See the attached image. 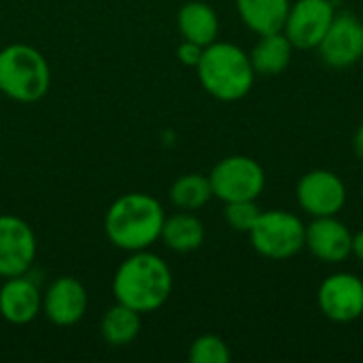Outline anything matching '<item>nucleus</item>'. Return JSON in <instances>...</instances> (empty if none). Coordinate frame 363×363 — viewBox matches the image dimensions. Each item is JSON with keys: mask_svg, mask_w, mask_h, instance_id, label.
<instances>
[{"mask_svg": "<svg viewBox=\"0 0 363 363\" xmlns=\"http://www.w3.org/2000/svg\"><path fill=\"white\" fill-rule=\"evenodd\" d=\"M353 149H355V155L363 162V123L357 128V132L353 136Z\"/></svg>", "mask_w": 363, "mask_h": 363, "instance_id": "24", "label": "nucleus"}, {"mask_svg": "<svg viewBox=\"0 0 363 363\" xmlns=\"http://www.w3.org/2000/svg\"><path fill=\"white\" fill-rule=\"evenodd\" d=\"M353 255L359 257L363 262V230H359L357 234H353Z\"/></svg>", "mask_w": 363, "mask_h": 363, "instance_id": "25", "label": "nucleus"}, {"mask_svg": "<svg viewBox=\"0 0 363 363\" xmlns=\"http://www.w3.org/2000/svg\"><path fill=\"white\" fill-rule=\"evenodd\" d=\"M38 313H43V294L38 287L26 279V274L4 279L0 287L2 319L13 325H28L38 317Z\"/></svg>", "mask_w": 363, "mask_h": 363, "instance_id": "14", "label": "nucleus"}, {"mask_svg": "<svg viewBox=\"0 0 363 363\" xmlns=\"http://www.w3.org/2000/svg\"><path fill=\"white\" fill-rule=\"evenodd\" d=\"M170 266L149 249L134 251L125 257L113 277L115 302L134 308L140 315L162 308L172 294Z\"/></svg>", "mask_w": 363, "mask_h": 363, "instance_id": "1", "label": "nucleus"}, {"mask_svg": "<svg viewBox=\"0 0 363 363\" xmlns=\"http://www.w3.org/2000/svg\"><path fill=\"white\" fill-rule=\"evenodd\" d=\"M321 313L334 323H351L363 315V281L351 272L330 274L317 294Z\"/></svg>", "mask_w": 363, "mask_h": 363, "instance_id": "11", "label": "nucleus"}, {"mask_svg": "<svg viewBox=\"0 0 363 363\" xmlns=\"http://www.w3.org/2000/svg\"><path fill=\"white\" fill-rule=\"evenodd\" d=\"M170 202L179 211H200L213 198V187L208 177L200 172H187L170 185Z\"/></svg>", "mask_w": 363, "mask_h": 363, "instance_id": "20", "label": "nucleus"}, {"mask_svg": "<svg viewBox=\"0 0 363 363\" xmlns=\"http://www.w3.org/2000/svg\"><path fill=\"white\" fill-rule=\"evenodd\" d=\"M187 357L191 363H230L232 353L223 338L215 334H204L191 342Z\"/></svg>", "mask_w": 363, "mask_h": 363, "instance_id": "21", "label": "nucleus"}, {"mask_svg": "<svg viewBox=\"0 0 363 363\" xmlns=\"http://www.w3.org/2000/svg\"><path fill=\"white\" fill-rule=\"evenodd\" d=\"M204 223L191 211H181L164 219L160 240L174 253H191L204 245Z\"/></svg>", "mask_w": 363, "mask_h": 363, "instance_id": "18", "label": "nucleus"}, {"mask_svg": "<svg viewBox=\"0 0 363 363\" xmlns=\"http://www.w3.org/2000/svg\"><path fill=\"white\" fill-rule=\"evenodd\" d=\"M296 196L311 217H336L347 204V185L336 172L317 168L300 179Z\"/></svg>", "mask_w": 363, "mask_h": 363, "instance_id": "8", "label": "nucleus"}, {"mask_svg": "<svg viewBox=\"0 0 363 363\" xmlns=\"http://www.w3.org/2000/svg\"><path fill=\"white\" fill-rule=\"evenodd\" d=\"M162 204L143 191L123 194L104 215V232L113 247L134 253L149 249L162 236L164 225Z\"/></svg>", "mask_w": 363, "mask_h": 363, "instance_id": "2", "label": "nucleus"}, {"mask_svg": "<svg viewBox=\"0 0 363 363\" xmlns=\"http://www.w3.org/2000/svg\"><path fill=\"white\" fill-rule=\"evenodd\" d=\"M204 53V47L198 45V43H191V40H183L177 49V57L183 66L187 68H196L200 64V57Z\"/></svg>", "mask_w": 363, "mask_h": 363, "instance_id": "23", "label": "nucleus"}, {"mask_svg": "<svg viewBox=\"0 0 363 363\" xmlns=\"http://www.w3.org/2000/svg\"><path fill=\"white\" fill-rule=\"evenodd\" d=\"M294 45L291 40L285 36V32H270V34H262L259 40L255 43V47L251 49L249 57L253 64L255 74H264V77H274L287 70L291 55H294Z\"/></svg>", "mask_w": 363, "mask_h": 363, "instance_id": "16", "label": "nucleus"}, {"mask_svg": "<svg viewBox=\"0 0 363 363\" xmlns=\"http://www.w3.org/2000/svg\"><path fill=\"white\" fill-rule=\"evenodd\" d=\"M140 334V313L115 302L100 321V336L111 347H128Z\"/></svg>", "mask_w": 363, "mask_h": 363, "instance_id": "19", "label": "nucleus"}, {"mask_svg": "<svg viewBox=\"0 0 363 363\" xmlns=\"http://www.w3.org/2000/svg\"><path fill=\"white\" fill-rule=\"evenodd\" d=\"M36 234L23 219L0 215V279L26 274L36 259Z\"/></svg>", "mask_w": 363, "mask_h": 363, "instance_id": "9", "label": "nucleus"}, {"mask_svg": "<svg viewBox=\"0 0 363 363\" xmlns=\"http://www.w3.org/2000/svg\"><path fill=\"white\" fill-rule=\"evenodd\" d=\"M196 72L204 91L221 102L242 100L255 83V70L249 53L232 43L215 40L204 47Z\"/></svg>", "mask_w": 363, "mask_h": 363, "instance_id": "3", "label": "nucleus"}, {"mask_svg": "<svg viewBox=\"0 0 363 363\" xmlns=\"http://www.w3.org/2000/svg\"><path fill=\"white\" fill-rule=\"evenodd\" d=\"M208 181L213 198H219L223 204L257 200L266 187V172L262 164L249 155H228L213 166Z\"/></svg>", "mask_w": 363, "mask_h": 363, "instance_id": "6", "label": "nucleus"}, {"mask_svg": "<svg viewBox=\"0 0 363 363\" xmlns=\"http://www.w3.org/2000/svg\"><path fill=\"white\" fill-rule=\"evenodd\" d=\"M291 0H236L242 23L255 34L281 32L289 13Z\"/></svg>", "mask_w": 363, "mask_h": 363, "instance_id": "17", "label": "nucleus"}, {"mask_svg": "<svg viewBox=\"0 0 363 363\" xmlns=\"http://www.w3.org/2000/svg\"><path fill=\"white\" fill-rule=\"evenodd\" d=\"M317 49L330 68H349L357 64L363 57V21L349 11L336 13Z\"/></svg>", "mask_w": 363, "mask_h": 363, "instance_id": "10", "label": "nucleus"}, {"mask_svg": "<svg viewBox=\"0 0 363 363\" xmlns=\"http://www.w3.org/2000/svg\"><path fill=\"white\" fill-rule=\"evenodd\" d=\"M177 26H179L183 40H191L202 47L213 45L219 36V17H217L215 9L202 0L185 2L179 9Z\"/></svg>", "mask_w": 363, "mask_h": 363, "instance_id": "15", "label": "nucleus"}, {"mask_svg": "<svg viewBox=\"0 0 363 363\" xmlns=\"http://www.w3.org/2000/svg\"><path fill=\"white\" fill-rule=\"evenodd\" d=\"M51 68L47 57L30 45H9L0 49V94L30 104L47 96Z\"/></svg>", "mask_w": 363, "mask_h": 363, "instance_id": "4", "label": "nucleus"}, {"mask_svg": "<svg viewBox=\"0 0 363 363\" xmlns=\"http://www.w3.org/2000/svg\"><path fill=\"white\" fill-rule=\"evenodd\" d=\"M304 249L323 264H342L353 255V234L338 217H313L306 225Z\"/></svg>", "mask_w": 363, "mask_h": 363, "instance_id": "13", "label": "nucleus"}, {"mask_svg": "<svg viewBox=\"0 0 363 363\" xmlns=\"http://www.w3.org/2000/svg\"><path fill=\"white\" fill-rule=\"evenodd\" d=\"M223 215L232 230L249 234L253 230V225L257 223L262 208L255 204V200H238V202H228Z\"/></svg>", "mask_w": 363, "mask_h": 363, "instance_id": "22", "label": "nucleus"}, {"mask_svg": "<svg viewBox=\"0 0 363 363\" xmlns=\"http://www.w3.org/2000/svg\"><path fill=\"white\" fill-rule=\"evenodd\" d=\"M336 17L332 0H296L289 6L283 32L296 49H317Z\"/></svg>", "mask_w": 363, "mask_h": 363, "instance_id": "7", "label": "nucleus"}, {"mask_svg": "<svg viewBox=\"0 0 363 363\" xmlns=\"http://www.w3.org/2000/svg\"><path fill=\"white\" fill-rule=\"evenodd\" d=\"M89 298L85 285L74 277L55 279L43 294V313L57 328L77 325L87 311Z\"/></svg>", "mask_w": 363, "mask_h": 363, "instance_id": "12", "label": "nucleus"}, {"mask_svg": "<svg viewBox=\"0 0 363 363\" xmlns=\"http://www.w3.org/2000/svg\"><path fill=\"white\" fill-rule=\"evenodd\" d=\"M253 249L268 259L283 262L304 249L306 225L289 211H262L257 223L249 232Z\"/></svg>", "mask_w": 363, "mask_h": 363, "instance_id": "5", "label": "nucleus"}]
</instances>
